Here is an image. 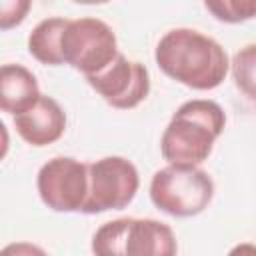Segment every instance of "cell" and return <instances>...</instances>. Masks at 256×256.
Listing matches in <instances>:
<instances>
[{
    "mask_svg": "<svg viewBox=\"0 0 256 256\" xmlns=\"http://www.w3.org/2000/svg\"><path fill=\"white\" fill-rule=\"evenodd\" d=\"M172 228L154 218H130L124 236V256H176Z\"/></svg>",
    "mask_w": 256,
    "mask_h": 256,
    "instance_id": "9c48e42d",
    "label": "cell"
},
{
    "mask_svg": "<svg viewBox=\"0 0 256 256\" xmlns=\"http://www.w3.org/2000/svg\"><path fill=\"white\" fill-rule=\"evenodd\" d=\"M130 218H116L104 222L92 236L94 256H124V236Z\"/></svg>",
    "mask_w": 256,
    "mask_h": 256,
    "instance_id": "7c38bea8",
    "label": "cell"
},
{
    "mask_svg": "<svg viewBox=\"0 0 256 256\" xmlns=\"http://www.w3.org/2000/svg\"><path fill=\"white\" fill-rule=\"evenodd\" d=\"M86 82L112 106L118 110L136 108L146 100L150 92V76L144 64L128 60L122 52L98 74L86 76Z\"/></svg>",
    "mask_w": 256,
    "mask_h": 256,
    "instance_id": "52a82bcc",
    "label": "cell"
},
{
    "mask_svg": "<svg viewBox=\"0 0 256 256\" xmlns=\"http://www.w3.org/2000/svg\"><path fill=\"white\" fill-rule=\"evenodd\" d=\"M228 256H256V248L252 242H242V244H236Z\"/></svg>",
    "mask_w": 256,
    "mask_h": 256,
    "instance_id": "e0dca14e",
    "label": "cell"
},
{
    "mask_svg": "<svg viewBox=\"0 0 256 256\" xmlns=\"http://www.w3.org/2000/svg\"><path fill=\"white\" fill-rule=\"evenodd\" d=\"M40 200L54 212H82L88 196V164L56 156L40 166L36 176Z\"/></svg>",
    "mask_w": 256,
    "mask_h": 256,
    "instance_id": "8992f818",
    "label": "cell"
},
{
    "mask_svg": "<svg viewBox=\"0 0 256 256\" xmlns=\"http://www.w3.org/2000/svg\"><path fill=\"white\" fill-rule=\"evenodd\" d=\"M68 24V18L62 16H52L40 20L30 36H28V52L46 66H60L62 56H60V36Z\"/></svg>",
    "mask_w": 256,
    "mask_h": 256,
    "instance_id": "8fae6325",
    "label": "cell"
},
{
    "mask_svg": "<svg viewBox=\"0 0 256 256\" xmlns=\"http://www.w3.org/2000/svg\"><path fill=\"white\" fill-rule=\"evenodd\" d=\"M154 60L166 76L194 90L220 86L230 68L222 44L194 28L168 30L156 44Z\"/></svg>",
    "mask_w": 256,
    "mask_h": 256,
    "instance_id": "6da1fadb",
    "label": "cell"
},
{
    "mask_svg": "<svg viewBox=\"0 0 256 256\" xmlns=\"http://www.w3.org/2000/svg\"><path fill=\"white\" fill-rule=\"evenodd\" d=\"M30 0H0V30L16 28L30 12Z\"/></svg>",
    "mask_w": 256,
    "mask_h": 256,
    "instance_id": "9a60e30c",
    "label": "cell"
},
{
    "mask_svg": "<svg viewBox=\"0 0 256 256\" xmlns=\"http://www.w3.org/2000/svg\"><path fill=\"white\" fill-rule=\"evenodd\" d=\"M14 128L24 142L38 148L48 146L62 138L66 130V114L54 98L40 94L28 110L14 116Z\"/></svg>",
    "mask_w": 256,
    "mask_h": 256,
    "instance_id": "ba28073f",
    "label": "cell"
},
{
    "mask_svg": "<svg viewBox=\"0 0 256 256\" xmlns=\"http://www.w3.org/2000/svg\"><path fill=\"white\" fill-rule=\"evenodd\" d=\"M206 10L214 14V18L222 20V22H246L254 16L256 12V2L248 0V2H236V0H224V2H204Z\"/></svg>",
    "mask_w": 256,
    "mask_h": 256,
    "instance_id": "4fadbf2b",
    "label": "cell"
},
{
    "mask_svg": "<svg viewBox=\"0 0 256 256\" xmlns=\"http://www.w3.org/2000/svg\"><path fill=\"white\" fill-rule=\"evenodd\" d=\"M214 196V182L210 174L198 166L168 164L154 172L150 180L152 204L178 218H188L204 212Z\"/></svg>",
    "mask_w": 256,
    "mask_h": 256,
    "instance_id": "3957f363",
    "label": "cell"
},
{
    "mask_svg": "<svg viewBox=\"0 0 256 256\" xmlns=\"http://www.w3.org/2000/svg\"><path fill=\"white\" fill-rule=\"evenodd\" d=\"M0 256H48V252L32 242H10L0 250Z\"/></svg>",
    "mask_w": 256,
    "mask_h": 256,
    "instance_id": "2e32d148",
    "label": "cell"
},
{
    "mask_svg": "<svg viewBox=\"0 0 256 256\" xmlns=\"http://www.w3.org/2000/svg\"><path fill=\"white\" fill-rule=\"evenodd\" d=\"M232 70H234L236 86L244 90L248 98H252L254 96V44H248L234 56Z\"/></svg>",
    "mask_w": 256,
    "mask_h": 256,
    "instance_id": "5bb4252c",
    "label": "cell"
},
{
    "mask_svg": "<svg viewBox=\"0 0 256 256\" xmlns=\"http://www.w3.org/2000/svg\"><path fill=\"white\" fill-rule=\"evenodd\" d=\"M8 148H10V134H8L6 124L0 120V162H2L4 156L8 154Z\"/></svg>",
    "mask_w": 256,
    "mask_h": 256,
    "instance_id": "ac0fdd59",
    "label": "cell"
},
{
    "mask_svg": "<svg viewBox=\"0 0 256 256\" xmlns=\"http://www.w3.org/2000/svg\"><path fill=\"white\" fill-rule=\"evenodd\" d=\"M226 114L214 100L194 98L184 102L160 138V152L168 164L174 166H198L202 164L216 138L224 132Z\"/></svg>",
    "mask_w": 256,
    "mask_h": 256,
    "instance_id": "7a4b0ae2",
    "label": "cell"
},
{
    "mask_svg": "<svg viewBox=\"0 0 256 256\" xmlns=\"http://www.w3.org/2000/svg\"><path fill=\"white\" fill-rule=\"evenodd\" d=\"M40 96L36 76L22 64L0 66V112L22 114Z\"/></svg>",
    "mask_w": 256,
    "mask_h": 256,
    "instance_id": "30bf717a",
    "label": "cell"
},
{
    "mask_svg": "<svg viewBox=\"0 0 256 256\" xmlns=\"http://www.w3.org/2000/svg\"><path fill=\"white\" fill-rule=\"evenodd\" d=\"M60 56L64 64L84 76H94L118 56L116 34L104 20L94 16L68 20L60 36Z\"/></svg>",
    "mask_w": 256,
    "mask_h": 256,
    "instance_id": "277c9868",
    "label": "cell"
},
{
    "mask_svg": "<svg viewBox=\"0 0 256 256\" xmlns=\"http://www.w3.org/2000/svg\"><path fill=\"white\" fill-rule=\"evenodd\" d=\"M140 186L136 166L122 156H104L88 164V196L84 214H100L126 208Z\"/></svg>",
    "mask_w": 256,
    "mask_h": 256,
    "instance_id": "5b68a950",
    "label": "cell"
}]
</instances>
